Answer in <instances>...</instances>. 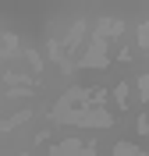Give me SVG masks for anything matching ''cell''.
I'll return each mask as SVG.
<instances>
[{"label":"cell","mask_w":149,"mask_h":156,"mask_svg":"<svg viewBox=\"0 0 149 156\" xmlns=\"http://www.w3.org/2000/svg\"><path fill=\"white\" fill-rule=\"evenodd\" d=\"M78 149H82L78 142H64V146H57L50 156H78Z\"/></svg>","instance_id":"cell-2"},{"label":"cell","mask_w":149,"mask_h":156,"mask_svg":"<svg viewBox=\"0 0 149 156\" xmlns=\"http://www.w3.org/2000/svg\"><path fill=\"white\" fill-rule=\"evenodd\" d=\"M114 156H142V153H139L135 146H117V149H114Z\"/></svg>","instance_id":"cell-3"},{"label":"cell","mask_w":149,"mask_h":156,"mask_svg":"<svg viewBox=\"0 0 149 156\" xmlns=\"http://www.w3.org/2000/svg\"><path fill=\"white\" fill-rule=\"evenodd\" d=\"M142 128H146V135H149V114H146V117H142Z\"/></svg>","instance_id":"cell-4"},{"label":"cell","mask_w":149,"mask_h":156,"mask_svg":"<svg viewBox=\"0 0 149 156\" xmlns=\"http://www.w3.org/2000/svg\"><path fill=\"white\" fill-rule=\"evenodd\" d=\"M103 60H107V57H103V39H99V43H92V50L85 53L82 64H103Z\"/></svg>","instance_id":"cell-1"}]
</instances>
